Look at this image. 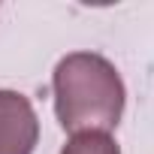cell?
<instances>
[{"mask_svg": "<svg viewBox=\"0 0 154 154\" xmlns=\"http://www.w3.org/2000/svg\"><path fill=\"white\" fill-rule=\"evenodd\" d=\"M60 154H121V148L109 133H79L60 148Z\"/></svg>", "mask_w": 154, "mask_h": 154, "instance_id": "3957f363", "label": "cell"}, {"mask_svg": "<svg viewBox=\"0 0 154 154\" xmlns=\"http://www.w3.org/2000/svg\"><path fill=\"white\" fill-rule=\"evenodd\" d=\"M54 115L69 133H112L124 115V82L115 63L94 51H72L57 60L51 75Z\"/></svg>", "mask_w": 154, "mask_h": 154, "instance_id": "6da1fadb", "label": "cell"}, {"mask_svg": "<svg viewBox=\"0 0 154 154\" xmlns=\"http://www.w3.org/2000/svg\"><path fill=\"white\" fill-rule=\"evenodd\" d=\"M39 121L30 100L18 91H0V154H33Z\"/></svg>", "mask_w": 154, "mask_h": 154, "instance_id": "7a4b0ae2", "label": "cell"}]
</instances>
